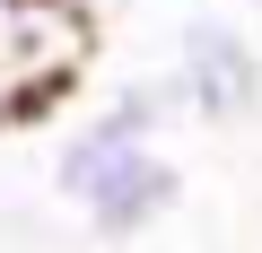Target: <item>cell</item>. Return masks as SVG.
Returning a JSON list of instances; mask_svg holds the SVG:
<instances>
[{"mask_svg": "<svg viewBox=\"0 0 262 253\" xmlns=\"http://www.w3.org/2000/svg\"><path fill=\"white\" fill-rule=\"evenodd\" d=\"M184 192H192L184 166L149 140V149H122V157H114V166H105L70 210H79V227H88L96 244H140L149 227H166V218L184 210Z\"/></svg>", "mask_w": 262, "mask_h": 253, "instance_id": "cell-2", "label": "cell"}, {"mask_svg": "<svg viewBox=\"0 0 262 253\" xmlns=\"http://www.w3.org/2000/svg\"><path fill=\"white\" fill-rule=\"evenodd\" d=\"M175 87L192 122H253L262 113V44L236 18H184L175 27Z\"/></svg>", "mask_w": 262, "mask_h": 253, "instance_id": "cell-1", "label": "cell"}, {"mask_svg": "<svg viewBox=\"0 0 262 253\" xmlns=\"http://www.w3.org/2000/svg\"><path fill=\"white\" fill-rule=\"evenodd\" d=\"M245 9H262V0H245Z\"/></svg>", "mask_w": 262, "mask_h": 253, "instance_id": "cell-5", "label": "cell"}, {"mask_svg": "<svg viewBox=\"0 0 262 253\" xmlns=\"http://www.w3.org/2000/svg\"><path fill=\"white\" fill-rule=\"evenodd\" d=\"M9 122H18V96H9V79H0V131H9Z\"/></svg>", "mask_w": 262, "mask_h": 253, "instance_id": "cell-4", "label": "cell"}, {"mask_svg": "<svg viewBox=\"0 0 262 253\" xmlns=\"http://www.w3.org/2000/svg\"><path fill=\"white\" fill-rule=\"evenodd\" d=\"M192 105H184V87H175V70H131L105 105H96V122L114 140H166L175 122H184Z\"/></svg>", "mask_w": 262, "mask_h": 253, "instance_id": "cell-3", "label": "cell"}]
</instances>
